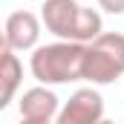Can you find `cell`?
<instances>
[{
	"instance_id": "obj_3",
	"label": "cell",
	"mask_w": 124,
	"mask_h": 124,
	"mask_svg": "<svg viewBox=\"0 0 124 124\" xmlns=\"http://www.w3.org/2000/svg\"><path fill=\"white\" fill-rule=\"evenodd\" d=\"M124 75V35L121 32H101L93 43H87L84 55V81L95 87L116 84Z\"/></svg>"
},
{
	"instance_id": "obj_10",
	"label": "cell",
	"mask_w": 124,
	"mask_h": 124,
	"mask_svg": "<svg viewBox=\"0 0 124 124\" xmlns=\"http://www.w3.org/2000/svg\"><path fill=\"white\" fill-rule=\"evenodd\" d=\"M20 124H52V121H29V118H20Z\"/></svg>"
},
{
	"instance_id": "obj_7",
	"label": "cell",
	"mask_w": 124,
	"mask_h": 124,
	"mask_svg": "<svg viewBox=\"0 0 124 124\" xmlns=\"http://www.w3.org/2000/svg\"><path fill=\"white\" fill-rule=\"evenodd\" d=\"M23 78V63L15 52H6L0 58V110L9 107V101H15V93L20 87Z\"/></svg>"
},
{
	"instance_id": "obj_6",
	"label": "cell",
	"mask_w": 124,
	"mask_h": 124,
	"mask_svg": "<svg viewBox=\"0 0 124 124\" xmlns=\"http://www.w3.org/2000/svg\"><path fill=\"white\" fill-rule=\"evenodd\" d=\"M17 107H20V118H29V121H52L58 116V110H61L58 95L49 87H32V90H26L20 95Z\"/></svg>"
},
{
	"instance_id": "obj_8",
	"label": "cell",
	"mask_w": 124,
	"mask_h": 124,
	"mask_svg": "<svg viewBox=\"0 0 124 124\" xmlns=\"http://www.w3.org/2000/svg\"><path fill=\"white\" fill-rule=\"evenodd\" d=\"M98 6L107 15H124V0H98Z\"/></svg>"
},
{
	"instance_id": "obj_4",
	"label": "cell",
	"mask_w": 124,
	"mask_h": 124,
	"mask_svg": "<svg viewBox=\"0 0 124 124\" xmlns=\"http://www.w3.org/2000/svg\"><path fill=\"white\" fill-rule=\"evenodd\" d=\"M104 118V98L93 87H81L69 95L55 116V124H98Z\"/></svg>"
},
{
	"instance_id": "obj_1",
	"label": "cell",
	"mask_w": 124,
	"mask_h": 124,
	"mask_svg": "<svg viewBox=\"0 0 124 124\" xmlns=\"http://www.w3.org/2000/svg\"><path fill=\"white\" fill-rule=\"evenodd\" d=\"M40 23L58 40H69V43H93L104 32L101 15L95 9L81 6L78 0H43Z\"/></svg>"
},
{
	"instance_id": "obj_5",
	"label": "cell",
	"mask_w": 124,
	"mask_h": 124,
	"mask_svg": "<svg viewBox=\"0 0 124 124\" xmlns=\"http://www.w3.org/2000/svg\"><path fill=\"white\" fill-rule=\"evenodd\" d=\"M6 43H9V49L12 52H26V49H35L38 46V38H40V20L26 12V9H20V12H12L9 17H6Z\"/></svg>"
},
{
	"instance_id": "obj_11",
	"label": "cell",
	"mask_w": 124,
	"mask_h": 124,
	"mask_svg": "<svg viewBox=\"0 0 124 124\" xmlns=\"http://www.w3.org/2000/svg\"><path fill=\"white\" fill-rule=\"evenodd\" d=\"M98 124H116V121H107V118H101V121H98Z\"/></svg>"
},
{
	"instance_id": "obj_2",
	"label": "cell",
	"mask_w": 124,
	"mask_h": 124,
	"mask_svg": "<svg viewBox=\"0 0 124 124\" xmlns=\"http://www.w3.org/2000/svg\"><path fill=\"white\" fill-rule=\"evenodd\" d=\"M84 55H87V43L55 40L46 46H35L29 58V69L40 87L84 81Z\"/></svg>"
},
{
	"instance_id": "obj_9",
	"label": "cell",
	"mask_w": 124,
	"mask_h": 124,
	"mask_svg": "<svg viewBox=\"0 0 124 124\" xmlns=\"http://www.w3.org/2000/svg\"><path fill=\"white\" fill-rule=\"evenodd\" d=\"M6 52H12V49H9V43H6V32L0 29V58H3Z\"/></svg>"
}]
</instances>
